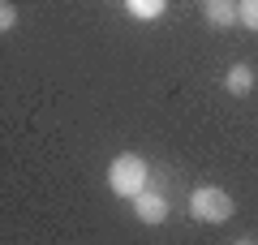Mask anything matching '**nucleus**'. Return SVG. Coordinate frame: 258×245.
Returning <instances> with one entry per match:
<instances>
[{
	"label": "nucleus",
	"mask_w": 258,
	"mask_h": 245,
	"mask_svg": "<svg viewBox=\"0 0 258 245\" xmlns=\"http://www.w3.org/2000/svg\"><path fill=\"white\" fill-rule=\"evenodd\" d=\"M142 185H151V168L142 155H116V159L108 163V190L116 194V198H134V194L142 190Z\"/></svg>",
	"instance_id": "nucleus-1"
},
{
	"label": "nucleus",
	"mask_w": 258,
	"mask_h": 245,
	"mask_svg": "<svg viewBox=\"0 0 258 245\" xmlns=\"http://www.w3.org/2000/svg\"><path fill=\"white\" fill-rule=\"evenodd\" d=\"M232 211H237V202H232V194L220 190V185H198V190L189 194V215L203 219V224H228Z\"/></svg>",
	"instance_id": "nucleus-2"
},
{
	"label": "nucleus",
	"mask_w": 258,
	"mask_h": 245,
	"mask_svg": "<svg viewBox=\"0 0 258 245\" xmlns=\"http://www.w3.org/2000/svg\"><path fill=\"white\" fill-rule=\"evenodd\" d=\"M129 202H134V215H138L142 224H164L168 219V198L159 190H151V185H142Z\"/></svg>",
	"instance_id": "nucleus-3"
},
{
	"label": "nucleus",
	"mask_w": 258,
	"mask_h": 245,
	"mask_svg": "<svg viewBox=\"0 0 258 245\" xmlns=\"http://www.w3.org/2000/svg\"><path fill=\"white\" fill-rule=\"evenodd\" d=\"M224 86H228V95H237V99H245V95L254 91V65L237 60V65L228 69V78H224Z\"/></svg>",
	"instance_id": "nucleus-4"
},
{
	"label": "nucleus",
	"mask_w": 258,
	"mask_h": 245,
	"mask_svg": "<svg viewBox=\"0 0 258 245\" xmlns=\"http://www.w3.org/2000/svg\"><path fill=\"white\" fill-rule=\"evenodd\" d=\"M125 13L134 22H155L168 13V0H125Z\"/></svg>",
	"instance_id": "nucleus-5"
},
{
	"label": "nucleus",
	"mask_w": 258,
	"mask_h": 245,
	"mask_svg": "<svg viewBox=\"0 0 258 245\" xmlns=\"http://www.w3.org/2000/svg\"><path fill=\"white\" fill-rule=\"evenodd\" d=\"M207 22H211L215 30L232 26V22H237V5H232V0H211V5H207Z\"/></svg>",
	"instance_id": "nucleus-6"
},
{
	"label": "nucleus",
	"mask_w": 258,
	"mask_h": 245,
	"mask_svg": "<svg viewBox=\"0 0 258 245\" xmlns=\"http://www.w3.org/2000/svg\"><path fill=\"white\" fill-rule=\"evenodd\" d=\"M237 22L245 30H258V0H237Z\"/></svg>",
	"instance_id": "nucleus-7"
},
{
	"label": "nucleus",
	"mask_w": 258,
	"mask_h": 245,
	"mask_svg": "<svg viewBox=\"0 0 258 245\" xmlns=\"http://www.w3.org/2000/svg\"><path fill=\"white\" fill-rule=\"evenodd\" d=\"M18 26V9H13L9 0H0V35H5V30H13Z\"/></svg>",
	"instance_id": "nucleus-8"
},
{
	"label": "nucleus",
	"mask_w": 258,
	"mask_h": 245,
	"mask_svg": "<svg viewBox=\"0 0 258 245\" xmlns=\"http://www.w3.org/2000/svg\"><path fill=\"white\" fill-rule=\"evenodd\" d=\"M203 5H211V0H203Z\"/></svg>",
	"instance_id": "nucleus-9"
}]
</instances>
